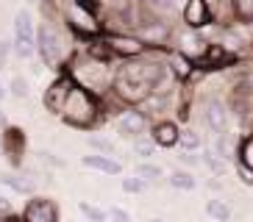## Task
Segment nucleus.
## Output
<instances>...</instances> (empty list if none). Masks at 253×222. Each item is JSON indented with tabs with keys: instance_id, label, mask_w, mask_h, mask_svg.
Wrapping results in <instances>:
<instances>
[{
	"instance_id": "obj_37",
	"label": "nucleus",
	"mask_w": 253,
	"mask_h": 222,
	"mask_svg": "<svg viewBox=\"0 0 253 222\" xmlns=\"http://www.w3.org/2000/svg\"><path fill=\"white\" fill-rule=\"evenodd\" d=\"M8 125V119H6V114H3V109H0V128H6Z\"/></svg>"
},
{
	"instance_id": "obj_14",
	"label": "nucleus",
	"mask_w": 253,
	"mask_h": 222,
	"mask_svg": "<svg viewBox=\"0 0 253 222\" xmlns=\"http://www.w3.org/2000/svg\"><path fill=\"white\" fill-rule=\"evenodd\" d=\"M167 73H170L175 81H189V78L198 73V67H195V61L189 59V56L175 50V53H170V59H167Z\"/></svg>"
},
{
	"instance_id": "obj_24",
	"label": "nucleus",
	"mask_w": 253,
	"mask_h": 222,
	"mask_svg": "<svg viewBox=\"0 0 253 222\" xmlns=\"http://www.w3.org/2000/svg\"><path fill=\"white\" fill-rule=\"evenodd\" d=\"M6 89L17 97V100H25V97L31 95V83H28V78H23V75H14V78L8 81Z\"/></svg>"
},
{
	"instance_id": "obj_29",
	"label": "nucleus",
	"mask_w": 253,
	"mask_h": 222,
	"mask_svg": "<svg viewBox=\"0 0 253 222\" xmlns=\"http://www.w3.org/2000/svg\"><path fill=\"white\" fill-rule=\"evenodd\" d=\"M237 175H239V181H242L245 186H253V170H248L245 164L237 161Z\"/></svg>"
},
{
	"instance_id": "obj_1",
	"label": "nucleus",
	"mask_w": 253,
	"mask_h": 222,
	"mask_svg": "<svg viewBox=\"0 0 253 222\" xmlns=\"http://www.w3.org/2000/svg\"><path fill=\"white\" fill-rule=\"evenodd\" d=\"M59 117L64 119L70 128L89 131V128H95L97 122H100V117H103V114H100V100H97V95H92V92H86L84 86L75 83Z\"/></svg>"
},
{
	"instance_id": "obj_27",
	"label": "nucleus",
	"mask_w": 253,
	"mask_h": 222,
	"mask_svg": "<svg viewBox=\"0 0 253 222\" xmlns=\"http://www.w3.org/2000/svg\"><path fill=\"white\" fill-rule=\"evenodd\" d=\"M86 145L92 148V153H100V155H112V153H114V145H112V142L103 139V136H95V133L86 139Z\"/></svg>"
},
{
	"instance_id": "obj_6",
	"label": "nucleus",
	"mask_w": 253,
	"mask_h": 222,
	"mask_svg": "<svg viewBox=\"0 0 253 222\" xmlns=\"http://www.w3.org/2000/svg\"><path fill=\"white\" fill-rule=\"evenodd\" d=\"M100 39L106 42V47H109V53H112L114 59L128 61V59H136V56H142V53L148 50L136 37H126V34H100Z\"/></svg>"
},
{
	"instance_id": "obj_2",
	"label": "nucleus",
	"mask_w": 253,
	"mask_h": 222,
	"mask_svg": "<svg viewBox=\"0 0 253 222\" xmlns=\"http://www.w3.org/2000/svg\"><path fill=\"white\" fill-rule=\"evenodd\" d=\"M11 53L17 59H34L37 56V22L28 8H20L14 14V39H11Z\"/></svg>"
},
{
	"instance_id": "obj_38",
	"label": "nucleus",
	"mask_w": 253,
	"mask_h": 222,
	"mask_svg": "<svg viewBox=\"0 0 253 222\" xmlns=\"http://www.w3.org/2000/svg\"><path fill=\"white\" fill-rule=\"evenodd\" d=\"M148 222H170V220H162V217H153V220H148Z\"/></svg>"
},
{
	"instance_id": "obj_16",
	"label": "nucleus",
	"mask_w": 253,
	"mask_h": 222,
	"mask_svg": "<svg viewBox=\"0 0 253 222\" xmlns=\"http://www.w3.org/2000/svg\"><path fill=\"white\" fill-rule=\"evenodd\" d=\"M175 148H181V153H198V150L203 148L201 133L195 131V128H181L178 131V145H175Z\"/></svg>"
},
{
	"instance_id": "obj_10",
	"label": "nucleus",
	"mask_w": 253,
	"mask_h": 222,
	"mask_svg": "<svg viewBox=\"0 0 253 222\" xmlns=\"http://www.w3.org/2000/svg\"><path fill=\"white\" fill-rule=\"evenodd\" d=\"M148 131V117L142 114L139 109H128L117 117V133L126 136V139H136Z\"/></svg>"
},
{
	"instance_id": "obj_4",
	"label": "nucleus",
	"mask_w": 253,
	"mask_h": 222,
	"mask_svg": "<svg viewBox=\"0 0 253 222\" xmlns=\"http://www.w3.org/2000/svg\"><path fill=\"white\" fill-rule=\"evenodd\" d=\"M28 148V139H25V131L17 125H6L3 128V139H0V153L8 158V164L20 170L23 167V155Z\"/></svg>"
},
{
	"instance_id": "obj_30",
	"label": "nucleus",
	"mask_w": 253,
	"mask_h": 222,
	"mask_svg": "<svg viewBox=\"0 0 253 222\" xmlns=\"http://www.w3.org/2000/svg\"><path fill=\"white\" fill-rule=\"evenodd\" d=\"M8 59H11V42L0 39V70L8 64Z\"/></svg>"
},
{
	"instance_id": "obj_15",
	"label": "nucleus",
	"mask_w": 253,
	"mask_h": 222,
	"mask_svg": "<svg viewBox=\"0 0 253 222\" xmlns=\"http://www.w3.org/2000/svg\"><path fill=\"white\" fill-rule=\"evenodd\" d=\"M0 184L8 186L14 194H31L34 197V181L28 175H20V172H0Z\"/></svg>"
},
{
	"instance_id": "obj_5",
	"label": "nucleus",
	"mask_w": 253,
	"mask_h": 222,
	"mask_svg": "<svg viewBox=\"0 0 253 222\" xmlns=\"http://www.w3.org/2000/svg\"><path fill=\"white\" fill-rule=\"evenodd\" d=\"M73 86H75V81H73V75H70V73L56 75V81H53L50 86L45 89V95H42L45 109L50 111V114H56V117H59L61 109H64V103H67L70 92H73Z\"/></svg>"
},
{
	"instance_id": "obj_21",
	"label": "nucleus",
	"mask_w": 253,
	"mask_h": 222,
	"mask_svg": "<svg viewBox=\"0 0 253 222\" xmlns=\"http://www.w3.org/2000/svg\"><path fill=\"white\" fill-rule=\"evenodd\" d=\"M201 164H206V167L214 172V175H225V170H228V161H225V158H220L214 150H203Z\"/></svg>"
},
{
	"instance_id": "obj_26",
	"label": "nucleus",
	"mask_w": 253,
	"mask_h": 222,
	"mask_svg": "<svg viewBox=\"0 0 253 222\" xmlns=\"http://www.w3.org/2000/svg\"><path fill=\"white\" fill-rule=\"evenodd\" d=\"M120 186H123V192H126V194H142L145 189H148V184H145L142 178H136V175L120 178Z\"/></svg>"
},
{
	"instance_id": "obj_3",
	"label": "nucleus",
	"mask_w": 253,
	"mask_h": 222,
	"mask_svg": "<svg viewBox=\"0 0 253 222\" xmlns=\"http://www.w3.org/2000/svg\"><path fill=\"white\" fill-rule=\"evenodd\" d=\"M37 53L42 59V64L53 67V70L64 61V42H61L59 31L53 28L50 22H42L37 28Z\"/></svg>"
},
{
	"instance_id": "obj_25",
	"label": "nucleus",
	"mask_w": 253,
	"mask_h": 222,
	"mask_svg": "<svg viewBox=\"0 0 253 222\" xmlns=\"http://www.w3.org/2000/svg\"><path fill=\"white\" fill-rule=\"evenodd\" d=\"M237 155H239V164H245L248 170H253V133H251V136H245V139L239 142Z\"/></svg>"
},
{
	"instance_id": "obj_19",
	"label": "nucleus",
	"mask_w": 253,
	"mask_h": 222,
	"mask_svg": "<svg viewBox=\"0 0 253 222\" xmlns=\"http://www.w3.org/2000/svg\"><path fill=\"white\" fill-rule=\"evenodd\" d=\"M134 175L142 178V181L150 186V184H159V181H162L164 170L159 167V164H153V161H139V164H136V170H134Z\"/></svg>"
},
{
	"instance_id": "obj_12",
	"label": "nucleus",
	"mask_w": 253,
	"mask_h": 222,
	"mask_svg": "<svg viewBox=\"0 0 253 222\" xmlns=\"http://www.w3.org/2000/svg\"><path fill=\"white\" fill-rule=\"evenodd\" d=\"M136 39H139L145 47H162V44H167V39H170V31H167L164 22H142L139 31H136Z\"/></svg>"
},
{
	"instance_id": "obj_32",
	"label": "nucleus",
	"mask_w": 253,
	"mask_h": 222,
	"mask_svg": "<svg viewBox=\"0 0 253 222\" xmlns=\"http://www.w3.org/2000/svg\"><path fill=\"white\" fill-rule=\"evenodd\" d=\"M150 3H153V6L159 8V11H172V8L178 6L181 0H150Z\"/></svg>"
},
{
	"instance_id": "obj_13",
	"label": "nucleus",
	"mask_w": 253,
	"mask_h": 222,
	"mask_svg": "<svg viewBox=\"0 0 253 222\" xmlns=\"http://www.w3.org/2000/svg\"><path fill=\"white\" fill-rule=\"evenodd\" d=\"M81 164L95 172H103V175H123V161H117L114 155L89 153V155H81Z\"/></svg>"
},
{
	"instance_id": "obj_23",
	"label": "nucleus",
	"mask_w": 253,
	"mask_h": 222,
	"mask_svg": "<svg viewBox=\"0 0 253 222\" xmlns=\"http://www.w3.org/2000/svg\"><path fill=\"white\" fill-rule=\"evenodd\" d=\"M134 153L139 155L142 161H148L150 155L156 153V145H153V139H150L148 133H142V136H136V139H134Z\"/></svg>"
},
{
	"instance_id": "obj_31",
	"label": "nucleus",
	"mask_w": 253,
	"mask_h": 222,
	"mask_svg": "<svg viewBox=\"0 0 253 222\" xmlns=\"http://www.w3.org/2000/svg\"><path fill=\"white\" fill-rule=\"evenodd\" d=\"M39 161L50 164V167H64V161H61V158H56L53 153H47V150H42V153H39Z\"/></svg>"
},
{
	"instance_id": "obj_7",
	"label": "nucleus",
	"mask_w": 253,
	"mask_h": 222,
	"mask_svg": "<svg viewBox=\"0 0 253 222\" xmlns=\"http://www.w3.org/2000/svg\"><path fill=\"white\" fill-rule=\"evenodd\" d=\"M20 220L23 222H59V206H56L50 197L34 194V197L25 203Z\"/></svg>"
},
{
	"instance_id": "obj_36",
	"label": "nucleus",
	"mask_w": 253,
	"mask_h": 222,
	"mask_svg": "<svg viewBox=\"0 0 253 222\" xmlns=\"http://www.w3.org/2000/svg\"><path fill=\"white\" fill-rule=\"evenodd\" d=\"M8 95V89H6V83H3V78H0V100Z\"/></svg>"
},
{
	"instance_id": "obj_20",
	"label": "nucleus",
	"mask_w": 253,
	"mask_h": 222,
	"mask_svg": "<svg viewBox=\"0 0 253 222\" xmlns=\"http://www.w3.org/2000/svg\"><path fill=\"white\" fill-rule=\"evenodd\" d=\"M78 211H81V217L86 222H106L109 220V211L95 206V203H89V200H81V203H78Z\"/></svg>"
},
{
	"instance_id": "obj_8",
	"label": "nucleus",
	"mask_w": 253,
	"mask_h": 222,
	"mask_svg": "<svg viewBox=\"0 0 253 222\" xmlns=\"http://www.w3.org/2000/svg\"><path fill=\"white\" fill-rule=\"evenodd\" d=\"M203 122L209 125V131L217 136L228 133V106L217 97H206L203 100Z\"/></svg>"
},
{
	"instance_id": "obj_11",
	"label": "nucleus",
	"mask_w": 253,
	"mask_h": 222,
	"mask_svg": "<svg viewBox=\"0 0 253 222\" xmlns=\"http://www.w3.org/2000/svg\"><path fill=\"white\" fill-rule=\"evenodd\" d=\"M178 131H181L178 122H172V119H159L156 125L150 128V139H153L156 148L170 150V148L178 145Z\"/></svg>"
},
{
	"instance_id": "obj_35",
	"label": "nucleus",
	"mask_w": 253,
	"mask_h": 222,
	"mask_svg": "<svg viewBox=\"0 0 253 222\" xmlns=\"http://www.w3.org/2000/svg\"><path fill=\"white\" fill-rule=\"evenodd\" d=\"M0 222H23L20 214H8V217H0Z\"/></svg>"
},
{
	"instance_id": "obj_17",
	"label": "nucleus",
	"mask_w": 253,
	"mask_h": 222,
	"mask_svg": "<svg viewBox=\"0 0 253 222\" xmlns=\"http://www.w3.org/2000/svg\"><path fill=\"white\" fill-rule=\"evenodd\" d=\"M167 184H170L172 189H178V192H192L195 186H198V178L189 170H172L170 175H167Z\"/></svg>"
},
{
	"instance_id": "obj_22",
	"label": "nucleus",
	"mask_w": 253,
	"mask_h": 222,
	"mask_svg": "<svg viewBox=\"0 0 253 222\" xmlns=\"http://www.w3.org/2000/svg\"><path fill=\"white\" fill-rule=\"evenodd\" d=\"M231 11L239 22H253V0H231Z\"/></svg>"
},
{
	"instance_id": "obj_33",
	"label": "nucleus",
	"mask_w": 253,
	"mask_h": 222,
	"mask_svg": "<svg viewBox=\"0 0 253 222\" xmlns=\"http://www.w3.org/2000/svg\"><path fill=\"white\" fill-rule=\"evenodd\" d=\"M8 214H14V206H11L8 197H0V217H8Z\"/></svg>"
},
{
	"instance_id": "obj_28",
	"label": "nucleus",
	"mask_w": 253,
	"mask_h": 222,
	"mask_svg": "<svg viewBox=\"0 0 253 222\" xmlns=\"http://www.w3.org/2000/svg\"><path fill=\"white\" fill-rule=\"evenodd\" d=\"M109 220L112 222H131V214H128L123 206H112L109 208Z\"/></svg>"
},
{
	"instance_id": "obj_18",
	"label": "nucleus",
	"mask_w": 253,
	"mask_h": 222,
	"mask_svg": "<svg viewBox=\"0 0 253 222\" xmlns=\"http://www.w3.org/2000/svg\"><path fill=\"white\" fill-rule=\"evenodd\" d=\"M206 214L214 222H228L231 217H234V211H231V206L225 203V200L211 197V200H206Z\"/></svg>"
},
{
	"instance_id": "obj_9",
	"label": "nucleus",
	"mask_w": 253,
	"mask_h": 222,
	"mask_svg": "<svg viewBox=\"0 0 253 222\" xmlns=\"http://www.w3.org/2000/svg\"><path fill=\"white\" fill-rule=\"evenodd\" d=\"M181 20L189 31H201L211 22V8H209V0H184V8H181Z\"/></svg>"
},
{
	"instance_id": "obj_34",
	"label": "nucleus",
	"mask_w": 253,
	"mask_h": 222,
	"mask_svg": "<svg viewBox=\"0 0 253 222\" xmlns=\"http://www.w3.org/2000/svg\"><path fill=\"white\" fill-rule=\"evenodd\" d=\"M178 158H181V161L186 164V167H195V164H201V158H198V155H195V153H181Z\"/></svg>"
}]
</instances>
